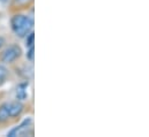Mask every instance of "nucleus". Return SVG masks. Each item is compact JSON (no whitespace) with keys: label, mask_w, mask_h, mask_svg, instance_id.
<instances>
[{"label":"nucleus","mask_w":149,"mask_h":137,"mask_svg":"<svg viewBox=\"0 0 149 137\" xmlns=\"http://www.w3.org/2000/svg\"><path fill=\"white\" fill-rule=\"evenodd\" d=\"M31 123H33V119L31 118H27L26 120L22 121V123L15 128H13L9 133H8V136L9 137H15V136H24V135H28L29 133L33 134V130L28 131L31 127Z\"/></svg>","instance_id":"obj_2"},{"label":"nucleus","mask_w":149,"mask_h":137,"mask_svg":"<svg viewBox=\"0 0 149 137\" xmlns=\"http://www.w3.org/2000/svg\"><path fill=\"white\" fill-rule=\"evenodd\" d=\"M33 0H13V3L15 6H26V5H29Z\"/></svg>","instance_id":"obj_9"},{"label":"nucleus","mask_w":149,"mask_h":137,"mask_svg":"<svg viewBox=\"0 0 149 137\" xmlns=\"http://www.w3.org/2000/svg\"><path fill=\"white\" fill-rule=\"evenodd\" d=\"M34 44H35V35H34V33H30L29 36L27 37L26 45H27L28 47H31V46H34Z\"/></svg>","instance_id":"obj_8"},{"label":"nucleus","mask_w":149,"mask_h":137,"mask_svg":"<svg viewBox=\"0 0 149 137\" xmlns=\"http://www.w3.org/2000/svg\"><path fill=\"white\" fill-rule=\"evenodd\" d=\"M3 44H5V39H3V37H0V48L2 47Z\"/></svg>","instance_id":"obj_11"},{"label":"nucleus","mask_w":149,"mask_h":137,"mask_svg":"<svg viewBox=\"0 0 149 137\" xmlns=\"http://www.w3.org/2000/svg\"><path fill=\"white\" fill-rule=\"evenodd\" d=\"M8 118H9L8 104H2L0 106V122H5Z\"/></svg>","instance_id":"obj_6"},{"label":"nucleus","mask_w":149,"mask_h":137,"mask_svg":"<svg viewBox=\"0 0 149 137\" xmlns=\"http://www.w3.org/2000/svg\"><path fill=\"white\" fill-rule=\"evenodd\" d=\"M27 86H28V83H21V84H19V86H17V89H16V98H17V99L24 100V99L28 97Z\"/></svg>","instance_id":"obj_5"},{"label":"nucleus","mask_w":149,"mask_h":137,"mask_svg":"<svg viewBox=\"0 0 149 137\" xmlns=\"http://www.w3.org/2000/svg\"><path fill=\"white\" fill-rule=\"evenodd\" d=\"M34 22L31 19L24 15H15L12 19V28L13 31L19 37H24L33 29Z\"/></svg>","instance_id":"obj_1"},{"label":"nucleus","mask_w":149,"mask_h":137,"mask_svg":"<svg viewBox=\"0 0 149 137\" xmlns=\"http://www.w3.org/2000/svg\"><path fill=\"white\" fill-rule=\"evenodd\" d=\"M34 55H35V48H34V46H31V47H29V51L27 52V58H28V60L33 61V60H34Z\"/></svg>","instance_id":"obj_10"},{"label":"nucleus","mask_w":149,"mask_h":137,"mask_svg":"<svg viewBox=\"0 0 149 137\" xmlns=\"http://www.w3.org/2000/svg\"><path fill=\"white\" fill-rule=\"evenodd\" d=\"M8 111H9V116H19L22 111H23V104L21 102H13L8 104Z\"/></svg>","instance_id":"obj_4"},{"label":"nucleus","mask_w":149,"mask_h":137,"mask_svg":"<svg viewBox=\"0 0 149 137\" xmlns=\"http://www.w3.org/2000/svg\"><path fill=\"white\" fill-rule=\"evenodd\" d=\"M21 47L19 45H10L8 46V48H6L2 53V57H1V60L2 62H6V64H10L13 61H15L20 55H21Z\"/></svg>","instance_id":"obj_3"},{"label":"nucleus","mask_w":149,"mask_h":137,"mask_svg":"<svg viewBox=\"0 0 149 137\" xmlns=\"http://www.w3.org/2000/svg\"><path fill=\"white\" fill-rule=\"evenodd\" d=\"M7 74H8V71H7L6 67H5V66H2V65H0V85L6 81Z\"/></svg>","instance_id":"obj_7"}]
</instances>
